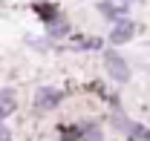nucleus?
<instances>
[{
  "label": "nucleus",
  "instance_id": "nucleus-1",
  "mask_svg": "<svg viewBox=\"0 0 150 141\" xmlns=\"http://www.w3.org/2000/svg\"><path fill=\"white\" fill-rule=\"evenodd\" d=\"M112 121H115L118 133H121V135H124L127 141H150V130L144 127V124H139V121H130L127 115H115Z\"/></svg>",
  "mask_w": 150,
  "mask_h": 141
},
{
  "label": "nucleus",
  "instance_id": "nucleus-2",
  "mask_svg": "<svg viewBox=\"0 0 150 141\" xmlns=\"http://www.w3.org/2000/svg\"><path fill=\"white\" fill-rule=\"evenodd\" d=\"M104 66H107V72H110V78L115 84H127V81H130V66H127V61H124L121 55L107 52L104 55Z\"/></svg>",
  "mask_w": 150,
  "mask_h": 141
},
{
  "label": "nucleus",
  "instance_id": "nucleus-3",
  "mask_svg": "<svg viewBox=\"0 0 150 141\" xmlns=\"http://www.w3.org/2000/svg\"><path fill=\"white\" fill-rule=\"evenodd\" d=\"M61 98H64V92L61 89H52V87H40L35 92V106L40 112H49V109H55L61 104Z\"/></svg>",
  "mask_w": 150,
  "mask_h": 141
},
{
  "label": "nucleus",
  "instance_id": "nucleus-4",
  "mask_svg": "<svg viewBox=\"0 0 150 141\" xmlns=\"http://www.w3.org/2000/svg\"><path fill=\"white\" fill-rule=\"evenodd\" d=\"M98 12L104 15L107 20H112V23H118V20H124V15H127V3H115V0H101L98 3Z\"/></svg>",
  "mask_w": 150,
  "mask_h": 141
},
{
  "label": "nucleus",
  "instance_id": "nucleus-5",
  "mask_svg": "<svg viewBox=\"0 0 150 141\" xmlns=\"http://www.w3.org/2000/svg\"><path fill=\"white\" fill-rule=\"evenodd\" d=\"M133 35H136V23H133L130 18H124V20H118V23L112 26L110 40H112V43H127Z\"/></svg>",
  "mask_w": 150,
  "mask_h": 141
},
{
  "label": "nucleus",
  "instance_id": "nucleus-6",
  "mask_svg": "<svg viewBox=\"0 0 150 141\" xmlns=\"http://www.w3.org/2000/svg\"><path fill=\"white\" fill-rule=\"evenodd\" d=\"M69 46L78 49V52H101V49H104V40H101V37L81 35V37H72V43H69Z\"/></svg>",
  "mask_w": 150,
  "mask_h": 141
},
{
  "label": "nucleus",
  "instance_id": "nucleus-7",
  "mask_svg": "<svg viewBox=\"0 0 150 141\" xmlns=\"http://www.w3.org/2000/svg\"><path fill=\"white\" fill-rule=\"evenodd\" d=\"M15 112V89H0V121Z\"/></svg>",
  "mask_w": 150,
  "mask_h": 141
},
{
  "label": "nucleus",
  "instance_id": "nucleus-8",
  "mask_svg": "<svg viewBox=\"0 0 150 141\" xmlns=\"http://www.w3.org/2000/svg\"><path fill=\"white\" fill-rule=\"evenodd\" d=\"M32 9L38 12V18L43 20V23H52V20L58 18V6L55 3H40V0H38V3H32Z\"/></svg>",
  "mask_w": 150,
  "mask_h": 141
},
{
  "label": "nucleus",
  "instance_id": "nucleus-9",
  "mask_svg": "<svg viewBox=\"0 0 150 141\" xmlns=\"http://www.w3.org/2000/svg\"><path fill=\"white\" fill-rule=\"evenodd\" d=\"M46 35L49 37H67L69 35V20H64L61 15H58L52 23H46Z\"/></svg>",
  "mask_w": 150,
  "mask_h": 141
},
{
  "label": "nucleus",
  "instance_id": "nucleus-10",
  "mask_svg": "<svg viewBox=\"0 0 150 141\" xmlns=\"http://www.w3.org/2000/svg\"><path fill=\"white\" fill-rule=\"evenodd\" d=\"M81 141H104V133L98 124H87L84 133H81Z\"/></svg>",
  "mask_w": 150,
  "mask_h": 141
},
{
  "label": "nucleus",
  "instance_id": "nucleus-11",
  "mask_svg": "<svg viewBox=\"0 0 150 141\" xmlns=\"http://www.w3.org/2000/svg\"><path fill=\"white\" fill-rule=\"evenodd\" d=\"M64 133H61V141H78L81 138V133H84V127H61Z\"/></svg>",
  "mask_w": 150,
  "mask_h": 141
},
{
  "label": "nucleus",
  "instance_id": "nucleus-12",
  "mask_svg": "<svg viewBox=\"0 0 150 141\" xmlns=\"http://www.w3.org/2000/svg\"><path fill=\"white\" fill-rule=\"evenodd\" d=\"M0 141H12V133H9L6 124H0Z\"/></svg>",
  "mask_w": 150,
  "mask_h": 141
}]
</instances>
